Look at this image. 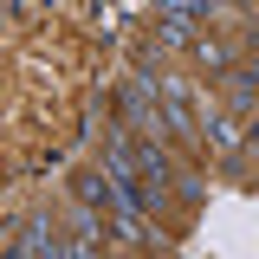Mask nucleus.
Here are the masks:
<instances>
[{
    "mask_svg": "<svg viewBox=\"0 0 259 259\" xmlns=\"http://www.w3.org/2000/svg\"><path fill=\"white\" fill-rule=\"evenodd\" d=\"M78 201H84V214H104V207H117V214H123L117 182H104V175H78Z\"/></svg>",
    "mask_w": 259,
    "mask_h": 259,
    "instance_id": "39448f33",
    "label": "nucleus"
},
{
    "mask_svg": "<svg viewBox=\"0 0 259 259\" xmlns=\"http://www.w3.org/2000/svg\"><path fill=\"white\" fill-rule=\"evenodd\" d=\"M194 52H201V65H207V71H227V59H233L221 39H194Z\"/></svg>",
    "mask_w": 259,
    "mask_h": 259,
    "instance_id": "1a4fd4ad",
    "label": "nucleus"
},
{
    "mask_svg": "<svg viewBox=\"0 0 259 259\" xmlns=\"http://www.w3.org/2000/svg\"><path fill=\"white\" fill-rule=\"evenodd\" d=\"M207 143H214V156H233V149H240V123H233V117H214V123H207Z\"/></svg>",
    "mask_w": 259,
    "mask_h": 259,
    "instance_id": "423d86ee",
    "label": "nucleus"
},
{
    "mask_svg": "<svg viewBox=\"0 0 259 259\" xmlns=\"http://www.w3.org/2000/svg\"><path fill=\"white\" fill-rule=\"evenodd\" d=\"M123 117H130L136 130H162V117H156V91H149V78H136V84L123 91Z\"/></svg>",
    "mask_w": 259,
    "mask_h": 259,
    "instance_id": "20e7f679",
    "label": "nucleus"
},
{
    "mask_svg": "<svg viewBox=\"0 0 259 259\" xmlns=\"http://www.w3.org/2000/svg\"><path fill=\"white\" fill-rule=\"evenodd\" d=\"M227 78H233V104L246 110V104H253V91H259V65H233Z\"/></svg>",
    "mask_w": 259,
    "mask_h": 259,
    "instance_id": "0eeeda50",
    "label": "nucleus"
},
{
    "mask_svg": "<svg viewBox=\"0 0 259 259\" xmlns=\"http://www.w3.org/2000/svg\"><path fill=\"white\" fill-rule=\"evenodd\" d=\"M207 13H214L207 0H188V7H162V13H156V26H162V39H168V46H188V39H194V20H207Z\"/></svg>",
    "mask_w": 259,
    "mask_h": 259,
    "instance_id": "f257e3e1",
    "label": "nucleus"
},
{
    "mask_svg": "<svg viewBox=\"0 0 259 259\" xmlns=\"http://www.w3.org/2000/svg\"><path fill=\"white\" fill-rule=\"evenodd\" d=\"M162 130H175V136H194V104H188V84H182V78H168V84H162Z\"/></svg>",
    "mask_w": 259,
    "mask_h": 259,
    "instance_id": "f03ea898",
    "label": "nucleus"
},
{
    "mask_svg": "<svg viewBox=\"0 0 259 259\" xmlns=\"http://www.w3.org/2000/svg\"><path fill=\"white\" fill-rule=\"evenodd\" d=\"M136 175H143L149 201H162V188L175 182V168H168V156H162V143H156V136H149V143H136Z\"/></svg>",
    "mask_w": 259,
    "mask_h": 259,
    "instance_id": "7ed1b4c3",
    "label": "nucleus"
},
{
    "mask_svg": "<svg viewBox=\"0 0 259 259\" xmlns=\"http://www.w3.org/2000/svg\"><path fill=\"white\" fill-rule=\"evenodd\" d=\"M32 259H71V246H65L59 233H46V227H32Z\"/></svg>",
    "mask_w": 259,
    "mask_h": 259,
    "instance_id": "6e6552de",
    "label": "nucleus"
}]
</instances>
